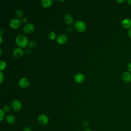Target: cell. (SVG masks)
<instances>
[{"mask_svg": "<svg viewBox=\"0 0 131 131\" xmlns=\"http://www.w3.org/2000/svg\"><path fill=\"white\" fill-rule=\"evenodd\" d=\"M35 30L34 25L31 23H27L26 24L23 28V31L26 34H30L32 33Z\"/></svg>", "mask_w": 131, "mask_h": 131, "instance_id": "5", "label": "cell"}, {"mask_svg": "<svg viewBox=\"0 0 131 131\" xmlns=\"http://www.w3.org/2000/svg\"><path fill=\"white\" fill-rule=\"evenodd\" d=\"M128 4L131 6V0H127V1Z\"/></svg>", "mask_w": 131, "mask_h": 131, "instance_id": "32", "label": "cell"}, {"mask_svg": "<svg viewBox=\"0 0 131 131\" xmlns=\"http://www.w3.org/2000/svg\"><path fill=\"white\" fill-rule=\"evenodd\" d=\"M22 104L20 101L14 100L11 103V107L14 111H19L21 108Z\"/></svg>", "mask_w": 131, "mask_h": 131, "instance_id": "7", "label": "cell"}, {"mask_svg": "<svg viewBox=\"0 0 131 131\" xmlns=\"http://www.w3.org/2000/svg\"><path fill=\"white\" fill-rule=\"evenodd\" d=\"M12 53L14 57L17 58H19L23 56L24 54V51L22 49V48L18 47L14 49Z\"/></svg>", "mask_w": 131, "mask_h": 131, "instance_id": "8", "label": "cell"}, {"mask_svg": "<svg viewBox=\"0 0 131 131\" xmlns=\"http://www.w3.org/2000/svg\"><path fill=\"white\" fill-rule=\"evenodd\" d=\"M2 110L4 111V112H5V113H8V112H9L10 111V107L9 105H5V106L3 107Z\"/></svg>", "mask_w": 131, "mask_h": 131, "instance_id": "20", "label": "cell"}, {"mask_svg": "<svg viewBox=\"0 0 131 131\" xmlns=\"http://www.w3.org/2000/svg\"><path fill=\"white\" fill-rule=\"evenodd\" d=\"M21 25V20L17 18H14L12 19L9 23L10 27L13 29H16L18 28Z\"/></svg>", "mask_w": 131, "mask_h": 131, "instance_id": "4", "label": "cell"}, {"mask_svg": "<svg viewBox=\"0 0 131 131\" xmlns=\"http://www.w3.org/2000/svg\"><path fill=\"white\" fill-rule=\"evenodd\" d=\"M6 121L8 123L10 124H13L15 123L16 121V118L13 115L9 114L6 117Z\"/></svg>", "mask_w": 131, "mask_h": 131, "instance_id": "13", "label": "cell"}, {"mask_svg": "<svg viewBox=\"0 0 131 131\" xmlns=\"http://www.w3.org/2000/svg\"><path fill=\"white\" fill-rule=\"evenodd\" d=\"M121 26L125 29H129L131 27V19L129 18H124L121 21Z\"/></svg>", "mask_w": 131, "mask_h": 131, "instance_id": "12", "label": "cell"}, {"mask_svg": "<svg viewBox=\"0 0 131 131\" xmlns=\"http://www.w3.org/2000/svg\"><path fill=\"white\" fill-rule=\"evenodd\" d=\"M57 2H63L64 1H57Z\"/></svg>", "mask_w": 131, "mask_h": 131, "instance_id": "36", "label": "cell"}, {"mask_svg": "<svg viewBox=\"0 0 131 131\" xmlns=\"http://www.w3.org/2000/svg\"><path fill=\"white\" fill-rule=\"evenodd\" d=\"M15 42L19 48H23L28 45L29 41L27 37L25 35L20 34L16 36L15 38Z\"/></svg>", "mask_w": 131, "mask_h": 131, "instance_id": "1", "label": "cell"}, {"mask_svg": "<svg viewBox=\"0 0 131 131\" xmlns=\"http://www.w3.org/2000/svg\"><path fill=\"white\" fill-rule=\"evenodd\" d=\"M5 117V112L2 109H0V121H2Z\"/></svg>", "mask_w": 131, "mask_h": 131, "instance_id": "21", "label": "cell"}, {"mask_svg": "<svg viewBox=\"0 0 131 131\" xmlns=\"http://www.w3.org/2000/svg\"><path fill=\"white\" fill-rule=\"evenodd\" d=\"M64 19L65 22L68 25L72 24L74 21V18L73 16L70 14H66L64 15Z\"/></svg>", "mask_w": 131, "mask_h": 131, "instance_id": "14", "label": "cell"}, {"mask_svg": "<svg viewBox=\"0 0 131 131\" xmlns=\"http://www.w3.org/2000/svg\"><path fill=\"white\" fill-rule=\"evenodd\" d=\"M121 78L123 81L126 83L131 82V73L128 71H125L122 73Z\"/></svg>", "mask_w": 131, "mask_h": 131, "instance_id": "10", "label": "cell"}, {"mask_svg": "<svg viewBox=\"0 0 131 131\" xmlns=\"http://www.w3.org/2000/svg\"><path fill=\"white\" fill-rule=\"evenodd\" d=\"M84 131H92V130L90 128H86V129H84Z\"/></svg>", "mask_w": 131, "mask_h": 131, "instance_id": "34", "label": "cell"}, {"mask_svg": "<svg viewBox=\"0 0 131 131\" xmlns=\"http://www.w3.org/2000/svg\"><path fill=\"white\" fill-rule=\"evenodd\" d=\"M41 6L43 8H48L50 7L52 4H53V1L52 0H42L40 2Z\"/></svg>", "mask_w": 131, "mask_h": 131, "instance_id": "15", "label": "cell"}, {"mask_svg": "<svg viewBox=\"0 0 131 131\" xmlns=\"http://www.w3.org/2000/svg\"><path fill=\"white\" fill-rule=\"evenodd\" d=\"M28 46L30 48L34 49L37 47V42L34 40H30L29 42Z\"/></svg>", "mask_w": 131, "mask_h": 131, "instance_id": "18", "label": "cell"}, {"mask_svg": "<svg viewBox=\"0 0 131 131\" xmlns=\"http://www.w3.org/2000/svg\"><path fill=\"white\" fill-rule=\"evenodd\" d=\"M85 78V75L82 73H77L74 75V77L75 81L77 83H82L84 81Z\"/></svg>", "mask_w": 131, "mask_h": 131, "instance_id": "6", "label": "cell"}, {"mask_svg": "<svg viewBox=\"0 0 131 131\" xmlns=\"http://www.w3.org/2000/svg\"><path fill=\"white\" fill-rule=\"evenodd\" d=\"M23 131H32V129L30 127L26 126L24 128Z\"/></svg>", "mask_w": 131, "mask_h": 131, "instance_id": "25", "label": "cell"}, {"mask_svg": "<svg viewBox=\"0 0 131 131\" xmlns=\"http://www.w3.org/2000/svg\"><path fill=\"white\" fill-rule=\"evenodd\" d=\"M3 41V37L2 36V35H0V43H1Z\"/></svg>", "mask_w": 131, "mask_h": 131, "instance_id": "33", "label": "cell"}, {"mask_svg": "<svg viewBox=\"0 0 131 131\" xmlns=\"http://www.w3.org/2000/svg\"><path fill=\"white\" fill-rule=\"evenodd\" d=\"M128 36L129 37V38L131 39V27L129 29L128 31Z\"/></svg>", "mask_w": 131, "mask_h": 131, "instance_id": "29", "label": "cell"}, {"mask_svg": "<svg viewBox=\"0 0 131 131\" xmlns=\"http://www.w3.org/2000/svg\"><path fill=\"white\" fill-rule=\"evenodd\" d=\"M77 131H80V130H77Z\"/></svg>", "mask_w": 131, "mask_h": 131, "instance_id": "37", "label": "cell"}, {"mask_svg": "<svg viewBox=\"0 0 131 131\" xmlns=\"http://www.w3.org/2000/svg\"><path fill=\"white\" fill-rule=\"evenodd\" d=\"M127 70H128V72L131 73V62L129 63L127 66Z\"/></svg>", "mask_w": 131, "mask_h": 131, "instance_id": "26", "label": "cell"}, {"mask_svg": "<svg viewBox=\"0 0 131 131\" xmlns=\"http://www.w3.org/2000/svg\"><path fill=\"white\" fill-rule=\"evenodd\" d=\"M82 124H83V125H82L84 127L86 128H88V127L89 126V122L87 121H84L83 122Z\"/></svg>", "mask_w": 131, "mask_h": 131, "instance_id": "24", "label": "cell"}, {"mask_svg": "<svg viewBox=\"0 0 131 131\" xmlns=\"http://www.w3.org/2000/svg\"><path fill=\"white\" fill-rule=\"evenodd\" d=\"M29 84L30 82L29 79L26 77H22L18 81V84L19 86L22 88H27L29 85Z\"/></svg>", "mask_w": 131, "mask_h": 131, "instance_id": "9", "label": "cell"}, {"mask_svg": "<svg viewBox=\"0 0 131 131\" xmlns=\"http://www.w3.org/2000/svg\"><path fill=\"white\" fill-rule=\"evenodd\" d=\"M74 28L78 32H82L86 30V26L83 21L81 20H78L74 23Z\"/></svg>", "mask_w": 131, "mask_h": 131, "instance_id": "2", "label": "cell"}, {"mask_svg": "<svg viewBox=\"0 0 131 131\" xmlns=\"http://www.w3.org/2000/svg\"><path fill=\"white\" fill-rule=\"evenodd\" d=\"M25 53L27 54H30L31 53L32 51H31V50L30 49H27L26 50V51H25Z\"/></svg>", "mask_w": 131, "mask_h": 131, "instance_id": "27", "label": "cell"}, {"mask_svg": "<svg viewBox=\"0 0 131 131\" xmlns=\"http://www.w3.org/2000/svg\"><path fill=\"white\" fill-rule=\"evenodd\" d=\"M27 20H28V19H27V17H23L22 19H21V21H22L23 23H26V22L27 21Z\"/></svg>", "mask_w": 131, "mask_h": 131, "instance_id": "28", "label": "cell"}, {"mask_svg": "<svg viewBox=\"0 0 131 131\" xmlns=\"http://www.w3.org/2000/svg\"><path fill=\"white\" fill-rule=\"evenodd\" d=\"M4 33V29L1 28L0 29V35H2Z\"/></svg>", "mask_w": 131, "mask_h": 131, "instance_id": "31", "label": "cell"}, {"mask_svg": "<svg viewBox=\"0 0 131 131\" xmlns=\"http://www.w3.org/2000/svg\"><path fill=\"white\" fill-rule=\"evenodd\" d=\"M73 30H73V28L70 27L67 28V30H66V31H67V32L68 33L71 34V33H72L73 32Z\"/></svg>", "mask_w": 131, "mask_h": 131, "instance_id": "23", "label": "cell"}, {"mask_svg": "<svg viewBox=\"0 0 131 131\" xmlns=\"http://www.w3.org/2000/svg\"><path fill=\"white\" fill-rule=\"evenodd\" d=\"M2 49L1 48L0 49V55H2Z\"/></svg>", "mask_w": 131, "mask_h": 131, "instance_id": "35", "label": "cell"}, {"mask_svg": "<svg viewBox=\"0 0 131 131\" xmlns=\"http://www.w3.org/2000/svg\"><path fill=\"white\" fill-rule=\"evenodd\" d=\"M56 40L58 44L63 45L67 41L68 37L65 34H60L57 37Z\"/></svg>", "mask_w": 131, "mask_h": 131, "instance_id": "11", "label": "cell"}, {"mask_svg": "<svg viewBox=\"0 0 131 131\" xmlns=\"http://www.w3.org/2000/svg\"><path fill=\"white\" fill-rule=\"evenodd\" d=\"M15 15L18 17H21L23 16L24 15V11H23L22 9H20V8H17L16 10H15Z\"/></svg>", "mask_w": 131, "mask_h": 131, "instance_id": "16", "label": "cell"}, {"mask_svg": "<svg viewBox=\"0 0 131 131\" xmlns=\"http://www.w3.org/2000/svg\"><path fill=\"white\" fill-rule=\"evenodd\" d=\"M6 67V63L4 60H1L0 61V71H4Z\"/></svg>", "mask_w": 131, "mask_h": 131, "instance_id": "19", "label": "cell"}, {"mask_svg": "<svg viewBox=\"0 0 131 131\" xmlns=\"http://www.w3.org/2000/svg\"><path fill=\"white\" fill-rule=\"evenodd\" d=\"M48 37L51 40H55L56 38V35L54 31H50L48 33Z\"/></svg>", "mask_w": 131, "mask_h": 131, "instance_id": "17", "label": "cell"}, {"mask_svg": "<svg viewBox=\"0 0 131 131\" xmlns=\"http://www.w3.org/2000/svg\"><path fill=\"white\" fill-rule=\"evenodd\" d=\"M116 2L119 3V4H122L124 2H125V0H117L116 1Z\"/></svg>", "mask_w": 131, "mask_h": 131, "instance_id": "30", "label": "cell"}, {"mask_svg": "<svg viewBox=\"0 0 131 131\" xmlns=\"http://www.w3.org/2000/svg\"><path fill=\"white\" fill-rule=\"evenodd\" d=\"M4 79V74L2 71H0V83H2Z\"/></svg>", "mask_w": 131, "mask_h": 131, "instance_id": "22", "label": "cell"}, {"mask_svg": "<svg viewBox=\"0 0 131 131\" xmlns=\"http://www.w3.org/2000/svg\"><path fill=\"white\" fill-rule=\"evenodd\" d=\"M37 122L41 125H47L49 122V118L48 116L45 114H41L37 117Z\"/></svg>", "mask_w": 131, "mask_h": 131, "instance_id": "3", "label": "cell"}]
</instances>
